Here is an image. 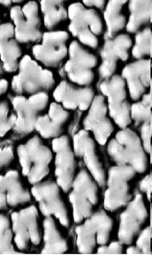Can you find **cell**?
<instances>
[{"label": "cell", "mask_w": 152, "mask_h": 255, "mask_svg": "<svg viewBox=\"0 0 152 255\" xmlns=\"http://www.w3.org/2000/svg\"><path fill=\"white\" fill-rule=\"evenodd\" d=\"M107 151L118 166L132 167L136 173L146 172L148 159L140 137L129 127L121 129L109 142Z\"/></svg>", "instance_id": "1"}, {"label": "cell", "mask_w": 152, "mask_h": 255, "mask_svg": "<svg viewBox=\"0 0 152 255\" xmlns=\"http://www.w3.org/2000/svg\"><path fill=\"white\" fill-rule=\"evenodd\" d=\"M16 153L21 173L30 184L42 181L49 173L52 153L39 136L18 145Z\"/></svg>", "instance_id": "2"}, {"label": "cell", "mask_w": 152, "mask_h": 255, "mask_svg": "<svg viewBox=\"0 0 152 255\" xmlns=\"http://www.w3.org/2000/svg\"><path fill=\"white\" fill-rule=\"evenodd\" d=\"M68 13V29L72 36L81 45L97 49L104 31L103 22L98 11L78 2L69 6Z\"/></svg>", "instance_id": "3"}, {"label": "cell", "mask_w": 152, "mask_h": 255, "mask_svg": "<svg viewBox=\"0 0 152 255\" xmlns=\"http://www.w3.org/2000/svg\"><path fill=\"white\" fill-rule=\"evenodd\" d=\"M17 71L18 72L13 77L11 84L12 90L17 95L47 93L55 85L53 73L43 68L28 55L21 58Z\"/></svg>", "instance_id": "4"}, {"label": "cell", "mask_w": 152, "mask_h": 255, "mask_svg": "<svg viewBox=\"0 0 152 255\" xmlns=\"http://www.w3.org/2000/svg\"><path fill=\"white\" fill-rule=\"evenodd\" d=\"M68 59L60 70L70 82L83 87L89 86L95 79L94 69L98 65L96 55L90 52L78 41H72L68 47Z\"/></svg>", "instance_id": "5"}, {"label": "cell", "mask_w": 152, "mask_h": 255, "mask_svg": "<svg viewBox=\"0 0 152 255\" xmlns=\"http://www.w3.org/2000/svg\"><path fill=\"white\" fill-rule=\"evenodd\" d=\"M126 84L119 75H114L102 81L99 88L107 100L109 116L121 129L126 128L132 123L130 116L131 105L128 100Z\"/></svg>", "instance_id": "6"}, {"label": "cell", "mask_w": 152, "mask_h": 255, "mask_svg": "<svg viewBox=\"0 0 152 255\" xmlns=\"http://www.w3.org/2000/svg\"><path fill=\"white\" fill-rule=\"evenodd\" d=\"M39 219L38 210L33 205L12 212L10 220L17 250L25 251L32 245L40 244L42 236Z\"/></svg>", "instance_id": "7"}, {"label": "cell", "mask_w": 152, "mask_h": 255, "mask_svg": "<svg viewBox=\"0 0 152 255\" xmlns=\"http://www.w3.org/2000/svg\"><path fill=\"white\" fill-rule=\"evenodd\" d=\"M112 219L103 211L92 214L83 225L77 227V246L81 254L93 253L97 244L108 242L113 228Z\"/></svg>", "instance_id": "8"}, {"label": "cell", "mask_w": 152, "mask_h": 255, "mask_svg": "<svg viewBox=\"0 0 152 255\" xmlns=\"http://www.w3.org/2000/svg\"><path fill=\"white\" fill-rule=\"evenodd\" d=\"M87 171L82 170L74 178L69 195L74 221L79 223L93 214L98 202V187Z\"/></svg>", "instance_id": "9"}, {"label": "cell", "mask_w": 152, "mask_h": 255, "mask_svg": "<svg viewBox=\"0 0 152 255\" xmlns=\"http://www.w3.org/2000/svg\"><path fill=\"white\" fill-rule=\"evenodd\" d=\"M49 96L46 92H41L28 97L17 95L12 100L16 121L14 131L20 135H26L34 130L38 118L48 106Z\"/></svg>", "instance_id": "10"}, {"label": "cell", "mask_w": 152, "mask_h": 255, "mask_svg": "<svg viewBox=\"0 0 152 255\" xmlns=\"http://www.w3.org/2000/svg\"><path fill=\"white\" fill-rule=\"evenodd\" d=\"M136 174L135 170L128 166L117 165L110 168L104 200V206L106 210L115 211L131 200L132 195L130 182Z\"/></svg>", "instance_id": "11"}, {"label": "cell", "mask_w": 152, "mask_h": 255, "mask_svg": "<svg viewBox=\"0 0 152 255\" xmlns=\"http://www.w3.org/2000/svg\"><path fill=\"white\" fill-rule=\"evenodd\" d=\"M13 22L15 38L19 43H39L42 34L39 6L35 1H29L22 7L14 6L10 11Z\"/></svg>", "instance_id": "12"}, {"label": "cell", "mask_w": 152, "mask_h": 255, "mask_svg": "<svg viewBox=\"0 0 152 255\" xmlns=\"http://www.w3.org/2000/svg\"><path fill=\"white\" fill-rule=\"evenodd\" d=\"M68 32L65 30H49L42 34L41 43L32 48L36 60L47 68H58L63 65L68 55Z\"/></svg>", "instance_id": "13"}, {"label": "cell", "mask_w": 152, "mask_h": 255, "mask_svg": "<svg viewBox=\"0 0 152 255\" xmlns=\"http://www.w3.org/2000/svg\"><path fill=\"white\" fill-rule=\"evenodd\" d=\"M60 187L51 181H41L32 185L30 193L45 217L57 218L60 224L68 228L69 219L67 209L61 196Z\"/></svg>", "instance_id": "14"}, {"label": "cell", "mask_w": 152, "mask_h": 255, "mask_svg": "<svg viewBox=\"0 0 152 255\" xmlns=\"http://www.w3.org/2000/svg\"><path fill=\"white\" fill-rule=\"evenodd\" d=\"M133 42L127 34H119L112 39L104 38L99 53L101 59L99 73L102 81L111 78L116 72L119 61H127Z\"/></svg>", "instance_id": "15"}, {"label": "cell", "mask_w": 152, "mask_h": 255, "mask_svg": "<svg viewBox=\"0 0 152 255\" xmlns=\"http://www.w3.org/2000/svg\"><path fill=\"white\" fill-rule=\"evenodd\" d=\"M52 150L55 153V176L56 183L67 193L71 189L75 178V154L67 135L53 139Z\"/></svg>", "instance_id": "16"}, {"label": "cell", "mask_w": 152, "mask_h": 255, "mask_svg": "<svg viewBox=\"0 0 152 255\" xmlns=\"http://www.w3.org/2000/svg\"><path fill=\"white\" fill-rule=\"evenodd\" d=\"M83 120L85 130L92 132L96 140L105 145L114 131L113 125L108 115V111L105 97L96 95Z\"/></svg>", "instance_id": "17"}, {"label": "cell", "mask_w": 152, "mask_h": 255, "mask_svg": "<svg viewBox=\"0 0 152 255\" xmlns=\"http://www.w3.org/2000/svg\"><path fill=\"white\" fill-rule=\"evenodd\" d=\"M56 103L67 111H87L95 97L94 90L89 86H77L66 80L61 81L53 94Z\"/></svg>", "instance_id": "18"}, {"label": "cell", "mask_w": 152, "mask_h": 255, "mask_svg": "<svg viewBox=\"0 0 152 255\" xmlns=\"http://www.w3.org/2000/svg\"><path fill=\"white\" fill-rule=\"evenodd\" d=\"M148 216L143 198L140 194H137L120 215L118 231L119 241L123 244H131Z\"/></svg>", "instance_id": "19"}, {"label": "cell", "mask_w": 152, "mask_h": 255, "mask_svg": "<svg viewBox=\"0 0 152 255\" xmlns=\"http://www.w3.org/2000/svg\"><path fill=\"white\" fill-rule=\"evenodd\" d=\"M74 154L83 159L91 176L98 185H105L106 175L105 171L97 153L96 143L85 130L78 131L73 138Z\"/></svg>", "instance_id": "20"}, {"label": "cell", "mask_w": 152, "mask_h": 255, "mask_svg": "<svg viewBox=\"0 0 152 255\" xmlns=\"http://www.w3.org/2000/svg\"><path fill=\"white\" fill-rule=\"evenodd\" d=\"M151 59L136 60L127 65L121 73L129 91L131 98L134 101L141 100L151 87Z\"/></svg>", "instance_id": "21"}, {"label": "cell", "mask_w": 152, "mask_h": 255, "mask_svg": "<svg viewBox=\"0 0 152 255\" xmlns=\"http://www.w3.org/2000/svg\"><path fill=\"white\" fill-rule=\"evenodd\" d=\"M31 197L17 171L11 170L0 175V210L26 204Z\"/></svg>", "instance_id": "22"}, {"label": "cell", "mask_w": 152, "mask_h": 255, "mask_svg": "<svg viewBox=\"0 0 152 255\" xmlns=\"http://www.w3.org/2000/svg\"><path fill=\"white\" fill-rule=\"evenodd\" d=\"M69 117L68 111L56 102L52 103L47 113L41 115L37 120L34 130L43 138L55 139L62 135Z\"/></svg>", "instance_id": "23"}, {"label": "cell", "mask_w": 152, "mask_h": 255, "mask_svg": "<svg viewBox=\"0 0 152 255\" xmlns=\"http://www.w3.org/2000/svg\"><path fill=\"white\" fill-rule=\"evenodd\" d=\"M21 49L15 38L13 24H0V58L5 71L14 73L17 70Z\"/></svg>", "instance_id": "24"}, {"label": "cell", "mask_w": 152, "mask_h": 255, "mask_svg": "<svg viewBox=\"0 0 152 255\" xmlns=\"http://www.w3.org/2000/svg\"><path fill=\"white\" fill-rule=\"evenodd\" d=\"M128 1L110 0L103 10V18L106 29L104 38L112 39L119 35L126 26L128 19L124 12Z\"/></svg>", "instance_id": "25"}, {"label": "cell", "mask_w": 152, "mask_h": 255, "mask_svg": "<svg viewBox=\"0 0 152 255\" xmlns=\"http://www.w3.org/2000/svg\"><path fill=\"white\" fill-rule=\"evenodd\" d=\"M129 17L126 26L130 34H136L152 22V1L132 0L128 2Z\"/></svg>", "instance_id": "26"}, {"label": "cell", "mask_w": 152, "mask_h": 255, "mask_svg": "<svg viewBox=\"0 0 152 255\" xmlns=\"http://www.w3.org/2000/svg\"><path fill=\"white\" fill-rule=\"evenodd\" d=\"M43 228L42 254H63L68 250L67 242L59 231L52 217H45Z\"/></svg>", "instance_id": "27"}, {"label": "cell", "mask_w": 152, "mask_h": 255, "mask_svg": "<svg viewBox=\"0 0 152 255\" xmlns=\"http://www.w3.org/2000/svg\"><path fill=\"white\" fill-rule=\"evenodd\" d=\"M65 2L46 0L40 1L44 24L49 31L52 30L59 24L68 18V9L65 7Z\"/></svg>", "instance_id": "28"}, {"label": "cell", "mask_w": 152, "mask_h": 255, "mask_svg": "<svg viewBox=\"0 0 152 255\" xmlns=\"http://www.w3.org/2000/svg\"><path fill=\"white\" fill-rule=\"evenodd\" d=\"M132 55L136 60L152 57V30L146 27L136 33L134 44L132 47Z\"/></svg>", "instance_id": "29"}, {"label": "cell", "mask_w": 152, "mask_h": 255, "mask_svg": "<svg viewBox=\"0 0 152 255\" xmlns=\"http://www.w3.org/2000/svg\"><path fill=\"white\" fill-rule=\"evenodd\" d=\"M131 106L130 116L136 124L152 123V91L145 94L141 100Z\"/></svg>", "instance_id": "30"}, {"label": "cell", "mask_w": 152, "mask_h": 255, "mask_svg": "<svg viewBox=\"0 0 152 255\" xmlns=\"http://www.w3.org/2000/svg\"><path fill=\"white\" fill-rule=\"evenodd\" d=\"M13 235L10 218L4 214H0V254L18 253L13 244Z\"/></svg>", "instance_id": "31"}, {"label": "cell", "mask_w": 152, "mask_h": 255, "mask_svg": "<svg viewBox=\"0 0 152 255\" xmlns=\"http://www.w3.org/2000/svg\"><path fill=\"white\" fill-rule=\"evenodd\" d=\"M15 121V115L10 113L8 103L0 102V137L5 136L13 129Z\"/></svg>", "instance_id": "32"}, {"label": "cell", "mask_w": 152, "mask_h": 255, "mask_svg": "<svg viewBox=\"0 0 152 255\" xmlns=\"http://www.w3.org/2000/svg\"><path fill=\"white\" fill-rule=\"evenodd\" d=\"M151 230L150 227L146 228L140 235L137 241V247L142 254L150 255Z\"/></svg>", "instance_id": "33"}, {"label": "cell", "mask_w": 152, "mask_h": 255, "mask_svg": "<svg viewBox=\"0 0 152 255\" xmlns=\"http://www.w3.org/2000/svg\"><path fill=\"white\" fill-rule=\"evenodd\" d=\"M152 135V123L142 124L141 128V141L145 151L151 152V138Z\"/></svg>", "instance_id": "34"}, {"label": "cell", "mask_w": 152, "mask_h": 255, "mask_svg": "<svg viewBox=\"0 0 152 255\" xmlns=\"http://www.w3.org/2000/svg\"><path fill=\"white\" fill-rule=\"evenodd\" d=\"M14 158V153L10 146L0 147V170L9 165Z\"/></svg>", "instance_id": "35"}, {"label": "cell", "mask_w": 152, "mask_h": 255, "mask_svg": "<svg viewBox=\"0 0 152 255\" xmlns=\"http://www.w3.org/2000/svg\"><path fill=\"white\" fill-rule=\"evenodd\" d=\"M123 243L120 241L112 243L109 246L103 245L98 249V254H120L123 253Z\"/></svg>", "instance_id": "36"}, {"label": "cell", "mask_w": 152, "mask_h": 255, "mask_svg": "<svg viewBox=\"0 0 152 255\" xmlns=\"http://www.w3.org/2000/svg\"><path fill=\"white\" fill-rule=\"evenodd\" d=\"M140 188L143 193H145L149 200H151L152 191V177L151 175L146 176L140 182Z\"/></svg>", "instance_id": "37"}, {"label": "cell", "mask_w": 152, "mask_h": 255, "mask_svg": "<svg viewBox=\"0 0 152 255\" xmlns=\"http://www.w3.org/2000/svg\"><path fill=\"white\" fill-rule=\"evenodd\" d=\"M83 5L88 8L93 9H98L100 10H104L106 5V1H91V0H84L82 1Z\"/></svg>", "instance_id": "38"}, {"label": "cell", "mask_w": 152, "mask_h": 255, "mask_svg": "<svg viewBox=\"0 0 152 255\" xmlns=\"http://www.w3.org/2000/svg\"><path fill=\"white\" fill-rule=\"evenodd\" d=\"M8 88L7 81L4 79H0V97L6 92Z\"/></svg>", "instance_id": "39"}, {"label": "cell", "mask_w": 152, "mask_h": 255, "mask_svg": "<svg viewBox=\"0 0 152 255\" xmlns=\"http://www.w3.org/2000/svg\"><path fill=\"white\" fill-rule=\"evenodd\" d=\"M127 254L130 255L142 254L141 251L137 247H131L127 250Z\"/></svg>", "instance_id": "40"}, {"label": "cell", "mask_w": 152, "mask_h": 255, "mask_svg": "<svg viewBox=\"0 0 152 255\" xmlns=\"http://www.w3.org/2000/svg\"><path fill=\"white\" fill-rule=\"evenodd\" d=\"M11 3V1H0V4L6 7L10 6Z\"/></svg>", "instance_id": "41"}]
</instances>
